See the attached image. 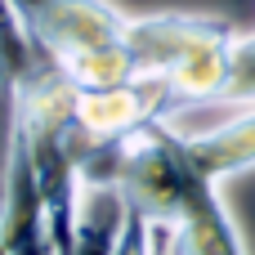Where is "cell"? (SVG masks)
Returning a JSON list of instances; mask_svg holds the SVG:
<instances>
[{
    "mask_svg": "<svg viewBox=\"0 0 255 255\" xmlns=\"http://www.w3.org/2000/svg\"><path fill=\"white\" fill-rule=\"evenodd\" d=\"M9 9L22 18L31 40L58 58L76 90H108L139 76L126 49L130 13L112 0H9Z\"/></svg>",
    "mask_w": 255,
    "mask_h": 255,
    "instance_id": "obj_3",
    "label": "cell"
},
{
    "mask_svg": "<svg viewBox=\"0 0 255 255\" xmlns=\"http://www.w3.org/2000/svg\"><path fill=\"white\" fill-rule=\"evenodd\" d=\"M121 220H126V197L117 188L85 184L81 215H76V233H72V242L58 255H112L117 233H121Z\"/></svg>",
    "mask_w": 255,
    "mask_h": 255,
    "instance_id": "obj_7",
    "label": "cell"
},
{
    "mask_svg": "<svg viewBox=\"0 0 255 255\" xmlns=\"http://www.w3.org/2000/svg\"><path fill=\"white\" fill-rule=\"evenodd\" d=\"M170 117H175V99L157 76H134L108 90H76V126L90 148L117 143L143 130L148 121H170Z\"/></svg>",
    "mask_w": 255,
    "mask_h": 255,
    "instance_id": "obj_4",
    "label": "cell"
},
{
    "mask_svg": "<svg viewBox=\"0 0 255 255\" xmlns=\"http://www.w3.org/2000/svg\"><path fill=\"white\" fill-rule=\"evenodd\" d=\"M238 27L206 13H139L126 27V49L139 76L166 81L175 112L220 103L233 72Z\"/></svg>",
    "mask_w": 255,
    "mask_h": 255,
    "instance_id": "obj_2",
    "label": "cell"
},
{
    "mask_svg": "<svg viewBox=\"0 0 255 255\" xmlns=\"http://www.w3.org/2000/svg\"><path fill=\"white\" fill-rule=\"evenodd\" d=\"M112 255H157V224L143 211H134L130 202H126V220H121Z\"/></svg>",
    "mask_w": 255,
    "mask_h": 255,
    "instance_id": "obj_9",
    "label": "cell"
},
{
    "mask_svg": "<svg viewBox=\"0 0 255 255\" xmlns=\"http://www.w3.org/2000/svg\"><path fill=\"white\" fill-rule=\"evenodd\" d=\"M0 255H4V247H0Z\"/></svg>",
    "mask_w": 255,
    "mask_h": 255,
    "instance_id": "obj_10",
    "label": "cell"
},
{
    "mask_svg": "<svg viewBox=\"0 0 255 255\" xmlns=\"http://www.w3.org/2000/svg\"><path fill=\"white\" fill-rule=\"evenodd\" d=\"M36 67V40L22 27V18L0 0V211L9 193V175L22 143V108H27V81Z\"/></svg>",
    "mask_w": 255,
    "mask_h": 255,
    "instance_id": "obj_5",
    "label": "cell"
},
{
    "mask_svg": "<svg viewBox=\"0 0 255 255\" xmlns=\"http://www.w3.org/2000/svg\"><path fill=\"white\" fill-rule=\"evenodd\" d=\"M81 179L117 188L134 211H143L161 229L166 255H251L220 184L197 170L184 130L170 121H148L117 143L90 148Z\"/></svg>",
    "mask_w": 255,
    "mask_h": 255,
    "instance_id": "obj_1",
    "label": "cell"
},
{
    "mask_svg": "<svg viewBox=\"0 0 255 255\" xmlns=\"http://www.w3.org/2000/svg\"><path fill=\"white\" fill-rule=\"evenodd\" d=\"M184 139H188V152H193L197 170L215 184L255 170V108H242L224 126L202 130V134H184Z\"/></svg>",
    "mask_w": 255,
    "mask_h": 255,
    "instance_id": "obj_6",
    "label": "cell"
},
{
    "mask_svg": "<svg viewBox=\"0 0 255 255\" xmlns=\"http://www.w3.org/2000/svg\"><path fill=\"white\" fill-rule=\"evenodd\" d=\"M220 103L255 108V31H238L233 40V72H229V90Z\"/></svg>",
    "mask_w": 255,
    "mask_h": 255,
    "instance_id": "obj_8",
    "label": "cell"
}]
</instances>
